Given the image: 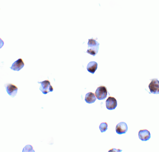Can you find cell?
<instances>
[{"mask_svg":"<svg viewBox=\"0 0 159 152\" xmlns=\"http://www.w3.org/2000/svg\"><path fill=\"white\" fill-rule=\"evenodd\" d=\"M95 95L99 100H104L107 95V90L104 86H100L97 88L95 92Z\"/></svg>","mask_w":159,"mask_h":152,"instance_id":"obj_4","label":"cell"},{"mask_svg":"<svg viewBox=\"0 0 159 152\" xmlns=\"http://www.w3.org/2000/svg\"><path fill=\"white\" fill-rule=\"evenodd\" d=\"M6 91L12 98H14L16 96L18 91V88L15 85L11 83H7L4 85Z\"/></svg>","mask_w":159,"mask_h":152,"instance_id":"obj_5","label":"cell"},{"mask_svg":"<svg viewBox=\"0 0 159 152\" xmlns=\"http://www.w3.org/2000/svg\"><path fill=\"white\" fill-rule=\"evenodd\" d=\"M100 129L101 133L105 132L108 129V124L106 122L101 123L99 126Z\"/></svg>","mask_w":159,"mask_h":152,"instance_id":"obj_12","label":"cell"},{"mask_svg":"<svg viewBox=\"0 0 159 152\" xmlns=\"http://www.w3.org/2000/svg\"><path fill=\"white\" fill-rule=\"evenodd\" d=\"M98 67L97 63L95 61L90 62L87 66V69L88 71L92 74H94Z\"/></svg>","mask_w":159,"mask_h":152,"instance_id":"obj_10","label":"cell"},{"mask_svg":"<svg viewBox=\"0 0 159 152\" xmlns=\"http://www.w3.org/2000/svg\"><path fill=\"white\" fill-rule=\"evenodd\" d=\"M128 130V126L126 123L124 122L118 123L116 127V133L119 134H125Z\"/></svg>","mask_w":159,"mask_h":152,"instance_id":"obj_6","label":"cell"},{"mask_svg":"<svg viewBox=\"0 0 159 152\" xmlns=\"http://www.w3.org/2000/svg\"><path fill=\"white\" fill-rule=\"evenodd\" d=\"M95 94L90 92L87 93L85 96V101L87 103L91 104L94 103L96 100Z\"/></svg>","mask_w":159,"mask_h":152,"instance_id":"obj_11","label":"cell"},{"mask_svg":"<svg viewBox=\"0 0 159 152\" xmlns=\"http://www.w3.org/2000/svg\"><path fill=\"white\" fill-rule=\"evenodd\" d=\"M88 49L87 53L93 56H96L99 51V43L92 38L88 40Z\"/></svg>","mask_w":159,"mask_h":152,"instance_id":"obj_1","label":"cell"},{"mask_svg":"<svg viewBox=\"0 0 159 152\" xmlns=\"http://www.w3.org/2000/svg\"><path fill=\"white\" fill-rule=\"evenodd\" d=\"M24 63L23 60L19 58L15 62L10 68L14 71H19L24 66Z\"/></svg>","mask_w":159,"mask_h":152,"instance_id":"obj_8","label":"cell"},{"mask_svg":"<svg viewBox=\"0 0 159 152\" xmlns=\"http://www.w3.org/2000/svg\"><path fill=\"white\" fill-rule=\"evenodd\" d=\"M107 108L109 110H113L115 109L117 106V101L114 97H109L106 101Z\"/></svg>","mask_w":159,"mask_h":152,"instance_id":"obj_7","label":"cell"},{"mask_svg":"<svg viewBox=\"0 0 159 152\" xmlns=\"http://www.w3.org/2000/svg\"><path fill=\"white\" fill-rule=\"evenodd\" d=\"M122 151V150L119 149L117 150L116 149H112L110 150L108 152H121Z\"/></svg>","mask_w":159,"mask_h":152,"instance_id":"obj_14","label":"cell"},{"mask_svg":"<svg viewBox=\"0 0 159 152\" xmlns=\"http://www.w3.org/2000/svg\"><path fill=\"white\" fill-rule=\"evenodd\" d=\"M39 84H41L39 90L45 94H46L50 92L53 91V87L51 85V82L48 80H46L42 82H38Z\"/></svg>","mask_w":159,"mask_h":152,"instance_id":"obj_2","label":"cell"},{"mask_svg":"<svg viewBox=\"0 0 159 152\" xmlns=\"http://www.w3.org/2000/svg\"><path fill=\"white\" fill-rule=\"evenodd\" d=\"M150 80L149 85L150 93L154 94H159V81L157 78L153 79Z\"/></svg>","mask_w":159,"mask_h":152,"instance_id":"obj_3","label":"cell"},{"mask_svg":"<svg viewBox=\"0 0 159 152\" xmlns=\"http://www.w3.org/2000/svg\"><path fill=\"white\" fill-rule=\"evenodd\" d=\"M22 152H35L33 147L30 145H26L24 148Z\"/></svg>","mask_w":159,"mask_h":152,"instance_id":"obj_13","label":"cell"},{"mask_svg":"<svg viewBox=\"0 0 159 152\" xmlns=\"http://www.w3.org/2000/svg\"><path fill=\"white\" fill-rule=\"evenodd\" d=\"M139 138L142 141H147L151 138V135L149 131L147 130H141L139 132Z\"/></svg>","mask_w":159,"mask_h":152,"instance_id":"obj_9","label":"cell"}]
</instances>
